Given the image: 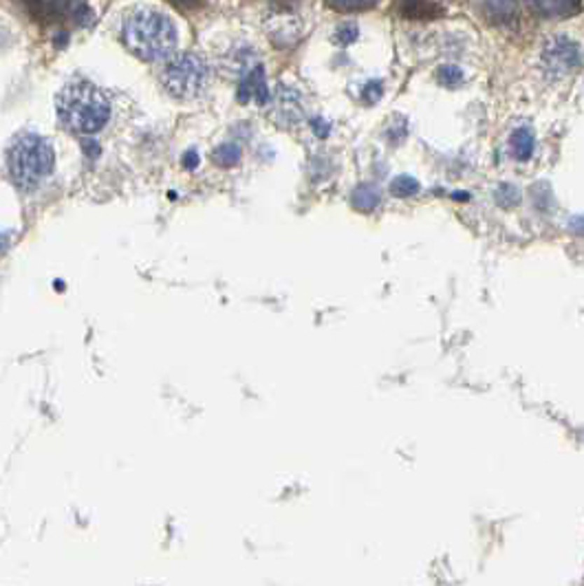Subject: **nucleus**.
Here are the masks:
<instances>
[{
    "mask_svg": "<svg viewBox=\"0 0 584 586\" xmlns=\"http://www.w3.org/2000/svg\"><path fill=\"white\" fill-rule=\"evenodd\" d=\"M197 163H199V155L197 153H188L183 157V165L186 168H197Z\"/></svg>",
    "mask_w": 584,
    "mask_h": 586,
    "instance_id": "4be33fe9",
    "label": "nucleus"
},
{
    "mask_svg": "<svg viewBox=\"0 0 584 586\" xmlns=\"http://www.w3.org/2000/svg\"><path fill=\"white\" fill-rule=\"evenodd\" d=\"M214 161L221 168H232V165L241 161V148L236 144H223L214 150Z\"/></svg>",
    "mask_w": 584,
    "mask_h": 586,
    "instance_id": "4468645a",
    "label": "nucleus"
},
{
    "mask_svg": "<svg viewBox=\"0 0 584 586\" xmlns=\"http://www.w3.org/2000/svg\"><path fill=\"white\" fill-rule=\"evenodd\" d=\"M380 3V0H326V5L335 9V11H342V13H355V11H366V9H373Z\"/></svg>",
    "mask_w": 584,
    "mask_h": 586,
    "instance_id": "ddd939ff",
    "label": "nucleus"
},
{
    "mask_svg": "<svg viewBox=\"0 0 584 586\" xmlns=\"http://www.w3.org/2000/svg\"><path fill=\"white\" fill-rule=\"evenodd\" d=\"M353 205L357 209H362V212H370V209H375L380 205V192L373 186H359L353 192Z\"/></svg>",
    "mask_w": 584,
    "mask_h": 586,
    "instance_id": "f8f14e48",
    "label": "nucleus"
},
{
    "mask_svg": "<svg viewBox=\"0 0 584 586\" xmlns=\"http://www.w3.org/2000/svg\"><path fill=\"white\" fill-rule=\"evenodd\" d=\"M509 146H512V155L518 161H527L534 153V134L527 128H518L509 139Z\"/></svg>",
    "mask_w": 584,
    "mask_h": 586,
    "instance_id": "9b49d317",
    "label": "nucleus"
},
{
    "mask_svg": "<svg viewBox=\"0 0 584 586\" xmlns=\"http://www.w3.org/2000/svg\"><path fill=\"white\" fill-rule=\"evenodd\" d=\"M126 47L146 62H166L176 49V27L163 11L153 7L134 9L124 22Z\"/></svg>",
    "mask_w": 584,
    "mask_h": 586,
    "instance_id": "f257e3e1",
    "label": "nucleus"
},
{
    "mask_svg": "<svg viewBox=\"0 0 584 586\" xmlns=\"http://www.w3.org/2000/svg\"><path fill=\"white\" fill-rule=\"evenodd\" d=\"M380 97H382V84L380 82H368L366 88H364V99L368 104H373V102H377Z\"/></svg>",
    "mask_w": 584,
    "mask_h": 586,
    "instance_id": "6ab92c4d",
    "label": "nucleus"
},
{
    "mask_svg": "<svg viewBox=\"0 0 584 586\" xmlns=\"http://www.w3.org/2000/svg\"><path fill=\"white\" fill-rule=\"evenodd\" d=\"M496 201H499L501 205L509 207V205H514V203L520 201V194H518V190L512 188V186H501L499 192H496Z\"/></svg>",
    "mask_w": 584,
    "mask_h": 586,
    "instance_id": "f3484780",
    "label": "nucleus"
},
{
    "mask_svg": "<svg viewBox=\"0 0 584 586\" xmlns=\"http://www.w3.org/2000/svg\"><path fill=\"white\" fill-rule=\"evenodd\" d=\"M481 13L494 27H514L518 25V16H520L516 0H485Z\"/></svg>",
    "mask_w": 584,
    "mask_h": 586,
    "instance_id": "1a4fd4ad",
    "label": "nucleus"
},
{
    "mask_svg": "<svg viewBox=\"0 0 584 586\" xmlns=\"http://www.w3.org/2000/svg\"><path fill=\"white\" fill-rule=\"evenodd\" d=\"M278 3H293V0H278Z\"/></svg>",
    "mask_w": 584,
    "mask_h": 586,
    "instance_id": "5701e85b",
    "label": "nucleus"
},
{
    "mask_svg": "<svg viewBox=\"0 0 584 586\" xmlns=\"http://www.w3.org/2000/svg\"><path fill=\"white\" fill-rule=\"evenodd\" d=\"M543 62H545L547 71L556 73V75H566L580 67L582 53L576 42H571L564 36H556L545 44Z\"/></svg>",
    "mask_w": 584,
    "mask_h": 586,
    "instance_id": "39448f33",
    "label": "nucleus"
},
{
    "mask_svg": "<svg viewBox=\"0 0 584 586\" xmlns=\"http://www.w3.org/2000/svg\"><path fill=\"white\" fill-rule=\"evenodd\" d=\"M527 7L538 18L562 20L571 18L582 9V0H527Z\"/></svg>",
    "mask_w": 584,
    "mask_h": 586,
    "instance_id": "0eeeda50",
    "label": "nucleus"
},
{
    "mask_svg": "<svg viewBox=\"0 0 584 586\" xmlns=\"http://www.w3.org/2000/svg\"><path fill=\"white\" fill-rule=\"evenodd\" d=\"M357 36H359V29L355 27V25H342L340 29H338V34H335V38H338V42L340 44H353L355 40H357Z\"/></svg>",
    "mask_w": 584,
    "mask_h": 586,
    "instance_id": "a211bd4d",
    "label": "nucleus"
},
{
    "mask_svg": "<svg viewBox=\"0 0 584 586\" xmlns=\"http://www.w3.org/2000/svg\"><path fill=\"white\" fill-rule=\"evenodd\" d=\"M569 230H571L573 234H580V236H584V216H580V218H573L571 223H569Z\"/></svg>",
    "mask_w": 584,
    "mask_h": 586,
    "instance_id": "412c9836",
    "label": "nucleus"
},
{
    "mask_svg": "<svg viewBox=\"0 0 584 586\" xmlns=\"http://www.w3.org/2000/svg\"><path fill=\"white\" fill-rule=\"evenodd\" d=\"M437 80L441 86H447V88H457L461 82H463V71L454 64H445L437 71Z\"/></svg>",
    "mask_w": 584,
    "mask_h": 586,
    "instance_id": "dca6fc26",
    "label": "nucleus"
},
{
    "mask_svg": "<svg viewBox=\"0 0 584 586\" xmlns=\"http://www.w3.org/2000/svg\"><path fill=\"white\" fill-rule=\"evenodd\" d=\"M238 99H241V102L256 99L258 104H265L269 99V91H267L263 67H256V69L249 71L245 75V80L241 82V86H238Z\"/></svg>",
    "mask_w": 584,
    "mask_h": 586,
    "instance_id": "9d476101",
    "label": "nucleus"
},
{
    "mask_svg": "<svg viewBox=\"0 0 584 586\" xmlns=\"http://www.w3.org/2000/svg\"><path fill=\"white\" fill-rule=\"evenodd\" d=\"M417 190H419L417 179H412L408 174H399V176H395L393 181H391V194H393V197H399V199L410 197V194H415Z\"/></svg>",
    "mask_w": 584,
    "mask_h": 586,
    "instance_id": "2eb2a0df",
    "label": "nucleus"
},
{
    "mask_svg": "<svg viewBox=\"0 0 584 586\" xmlns=\"http://www.w3.org/2000/svg\"><path fill=\"white\" fill-rule=\"evenodd\" d=\"M44 11L49 13L51 20L67 25H84L91 18V9H88L86 0H49V3H44Z\"/></svg>",
    "mask_w": 584,
    "mask_h": 586,
    "instance_id": "423d86ee",
    "label": "nucleus"
},
{
    "mask_svg": "<svg viewBox=\"0 0 584 586\" xmlns=\"http://www.w3.org/2000/svg\"><path fill=\"white\" fill-rule=\"evenodd\" d=\"M57 117L69 130L78 134H95L111 119V102L88 80H73L69 82L57 99Z\"/></svg>",
    "mask_w": 584,
    "mask_h": 586,
    "instance_id": "f03ea898",
    "label": "nucleus"
},
{
    "mask_svg": "<svg viewBox=\"0 0 584 586\" xmlns=\"http://www.w3.org/2000/svg\"><path fill=\"white\" fill-rule=\"evenodd\" d=\"M209 82V69L205 60L197 53H181L166 60V67L161 71L163 88L181 99L199 97Z\"/></svg>",
    "mask_w": 584,
    "mask_h": 586,
    "instance_id": "20e7f679",
    "label": "nucleus"
},
{
    "mask_svg": "<svg viewBox=\"0 0 584 586\" xmlns=\"http://www.w3.org/2000/svg\"><path fill=\"white\" fill-rule=\"evenodd\" d=\"M168 3H172L179 9H194V7H201L205 0H168Z\"/></svg>",
    "mask_w": 584,
    "mask_h": 586,
    "instance_id": "aec40b11",
    "label": "nucleus"
},
{
    "mask_svg": "<svg viewBox=\"0 0 584 586\" xmlns=\"http://www.w3.org/2000/svg\"><path fill=\"white\" fill-rule=\"evenodd\" d=\"M53 161H55V155H53L51 144L36 132L18 134V137L13 139L9 155H7L11 179L25 190L40 186L42 179H47L51 174Z\"/></svg>",
    "mask_w": 584,
    "mask_h": 586,
    "instance_id": "7ed1b4c3",
    "label": "nucleus"
},
{
    "mask_svg": "<svg viewBox=\"0 0 584 586\" xmlns=\"http://www.w3.org/2000/svg\"><path fill=\"white\" fill-rule=\"evenodd\" d=\"M395 11L403 20H415V22L437 20L445 13V9L439 3H434V0H397Z\"/></svg>",
    "mask_w": 584,
    "mask_h": 586,
    "instance_id": "6e6552de",
    "label": "nucleus"
}]
</instances>
